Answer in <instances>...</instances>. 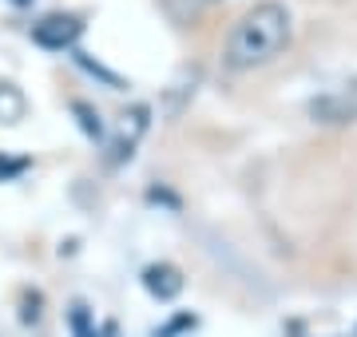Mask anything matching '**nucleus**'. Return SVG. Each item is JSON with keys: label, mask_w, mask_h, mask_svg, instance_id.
<instances>
[{"label": "nucleus", "mask_w": 357, "mask_h": 337, "mask_svg": "<svg viewBox=\"0 0 357 337\" xmlns=\"http://www.w3.org/2000/svg\"><path fill=\"white\" fill-rule=\"evenodd\" d=\"M294 40V16L282 0H258L250 4L227 32L222 44V68L227 72H255V68L274 64L278 56H286Z\"/></svg>", "instance_id": "1"}, {"label": "nucleus", "mask_w": 357, "mask_h": 337, "mask_svg": "<svg viewBox=\"0 0 357 337\" xmlns=\"http://www.w3.org/2000/svg\"><path fill=\"white\" fill-rule=\"evenodd\" d=\"M310 116L318 119V123H330V127L357 123V79L337 84V88H330V91H321L318 100L310 104Z\"/></svg>", "instance_id": "2"}, {"label": "nucleus", "mask_w": 357, "mask_h": 337, "mask_svg": "<svg viewBox=\"0 0 357 337\" xmlns=\"http://www.w3.org/2000/svg\"><path fill=\"white\" fill-rule=\"evenodd\" d=\"M79 32H84V20L76 13H52L44 16L40 24H32V40L48 52H64V48H76Z\"/></svg>", "instance_id": "3"}, {"label": "nucleus", "mask_w": 357, "mask_h": 337, "mask_svg": "<svg viewBox=\"0 0 357 337\" xmlns=\"http://www.w3.org/2000/svg\"><path fill=\"white\" fill-rule=\"evenodd\" d=\"M143 285H147V294H155L159 301H171V298L183 294V274H178L175 266L159 262V266H147V270H143Z\"/></svg>", "instance_id": "4"}, {"label": "nucleus", "mask_w": 357, "mask_h": 337, "mask_svg": "<svg viewBox=\"0 0 357 337\" xmlns=\"http://www.w3.org/2000/svg\"><path fill=\"white\" fill-rule=\"evenodd\" d=\"M24 116V95L13 84H0V123H16Z\"/></svg>", "instance_id": "5"}, {"label": "nucleus", "mask_w": 357, "mask_h": 337, "mask_svg": "<svg viewBox=\"0 0 357 337\" xmlns=\"http://www.w3.org/2000/svg\"><path fill=\"white\" fill-rule=\"evenodd\" d=\"M72 325H76V337H96L88 329V310L84 306H72Z\"/></svg>", "instance_id": "6"}, {"label": "nucleus", "mask_w": 357, "mask_h": 337, "mask_svg": "<svg viewBox=\"0 0 357 337\" xmlns=\"http://www.w3.org/2000/svg\"><path fill=\"white\" fill-rule=\"evenodd\" d=\"M13 4H16V8H28V4H32V0H13Z\"/></svg>", "instance_id": "7"}, {"label": "nucleus", "mask_w": 357, "mask_h": 337, "mask_svg": "<svg viewBox=\"0 0 357 337\" xmlns=\"http://www.w3.org/2000/svg\"><path fill=\"white\" fill-rule=\"evenodd\" d=\"M199 4H222V0H199Z\"/></svg>", "instance_id": "8"}]
</instances>
